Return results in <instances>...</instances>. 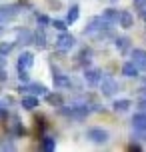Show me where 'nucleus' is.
<instances>
[{
    "instance_id": "28",
    "label": "nucleus",
    "mask_w": 146,
    "mask_h": 152,
    "mask_svg": "<svg viewBox=\"0 0 146 152\" xmlns=\"http://www.w3.org/2000/svg\"><path fill=\"white\" fill-rule=\"evenodd\" d=\"M144 2H146V0H134V4H136V6H144Z\"/></svg>"
},
{
    "instance_id": "2",
    "label": "nucleus",
    "mask_w": 146,
    "mask_h": 152,
    "mask_svg": "<svg viewBox=\"0 0 146 152\" xmlns=\"http://www.w3.org/2000/svg\"><path fill=\"white\" fill-rule=\"evenodd\" d=\"M74 44H76L74 36H72V34H66V32H62L60 36H58V40H56V48H58L60 52H68V50H72Z\"/></svg>"
},
{
    "instance_id": "9",
    "label": "nucleus",
    "mask_w": 146,
    "mask_h": 152,
    "mask_svg": "<svg viewBox=\"0 0 146 152\" xmlns=\"http://www.w3.org/2000/svg\"><path fill=\"white\" fill-rule=\"evenodd\" d=\"M20 90H22V92H32L34 96H36V94H46V92H48V90H46V86H44V84H38V82L28 84V86H22Z\"/></svg>"
},
{
    "instance_id": "12",
    "label": "nucleus",
    "mask_w": 146,
    "mask_h": 152,
    "mask_svg": "<svg viewBox=\"0 0 146 152\" xmlns=\"http://www.w3.org/2000/svg\"><path fill=\"white\" fill-rule=\"evenodd\" d=\"M118 22H120V26H122V28H130L132 22H134V18H132L130 12H126V10H124V12H120V14H118Z\"/></svg>"
},
{
    "instance_id": "27",
    "label": "nucleus",
    "mask_w": 146,
    "mask_h": 152,
    "mask_svg": "<svg viewBox=\"0 0 146 152\" xmlns=\"http://www.w3.org/2000/svg\"><path fill=\"white\" fill-rule=\"evenodd\" d=\"M36 18H38V22H40V24H48V22H50V20H48V18H46L44 14H38Z\"/></svg>"
},
{
    "instance_id": "14",
    "label": "nucleus",
    "mask_w": 146,
    "mask_h": 152,
    "mask_svg": "<svg viewBox=\"0 0 146 152\" xmlns=\"http://www.w3.org/2000/svg\"><path fill=\"white\" fill-rule=\"evenodd\" d=\"M118 10H112V8H108V10H104V14H102V18L106 20V22H110V24H114V22H118Z\"/></svg>"
},
{
    "instance_id": "17",
    "label": "nucleus",
    "mask_w": 146,
    "mask_h": 152,
    "mask_svg": "<svg viewBox=\"0 0 146 152\" xmlns=\"http://www.w3.org/2000/svg\"><path fill=\"white\" fill-rule=\"evenodd\" d=\"M16 36H18V42H22V44H30L32 42V34L28 30H18Z\"/></svg>"
},
{
    "instance_id": "4",
    "label": "nucleus",
    "mask_w": 146,
    "mask_h": 152,
    "mask_svg": "<svg viewBox=\"0 0 146 152\" xmlns=\"http://www.w3.org/2000/svg\"><path fill=\"white\" fill-rule=\"evenodd\" d=\"M32 64H34V54L32 52H22L18 56V62H16V68L18 70H24V72H28L32 68Z\"/></svg>"
},
{
    "instance_id": "21",
    "label": "nucleus",
    "mask_w": 146,
    "mask_h": 152,
    "mask_svg": "<svg viewBox=\"0 0 146 152\" xmlns=\"http://www.w3.org/2000/svg\"><path fill=\"white\" fill-rule=\"evenodd\" d=\"M42 150H54L56 148V142H54V138H50V136H46V138H42Z\"/></svg>"
},
{
    "instance_id": "18",
    "label": "nucleus",
    "mask_w": 146,
    "mask_h": 152,
    "mask_svg": "<svg viewBox=\"0 0 146 152\" xmlns=\"http://www.w3.org/2000/svg\"><path fill=\"white\" fill-rule=\"evenodd\" d=\"M112 108L118 110V112H124V110H128V108H130V100H114Z\"/></svg>"
},
{
    "instance_id": "29",
    "label": "nucleus",
    "mask_w": 146,
    "mask_h": 152,
    "mask_svg": "<svg viewBox=\"0 0 146 152\" xmlns=\"http://www.w3.org/2000/svg\"><path fill=\"white\" fill-rule=\"evenodd\" d=\"M0 68H4V56L0 54Z\"/></svg>"
},
{
    "instance_id": "16",
    "label": "nucleus",
    "mask_w": 146,
    "mask_h": 152,
    "mask_svg": "<svg viewBox=\"0 0 146 152\" xmlns=\"http://www.w3.org/2000/svg\"><path fill=\"white\" fill-rule=\"evenodd\" d=\"M78 12H80V8L74 4V6H70L68 10V16H66V24H74L78 20Z\"/></svg>"
},
{
    "instance_id": "5",
    "label": "nucleus",
    "mask_w": 146,
    "mask_h": 152,
    "mask_svg": "<svg viewBox=\"0 0 146 152\" xmlns=\"http://www.w3.org/2000/svg\"><path fill=\"white\" fill-rule=\"evenodd\" d=\"M132 62L136 64L138 70H144L146 72V50H142V48L132 50Z\"/></svg>"
},
{
    "instance_id": "1",
    "label": "nucleus",
    "mask_w": 146,
    "mask_h": 152,
    "mask_svg": "<svg viewBox=\"0 0 146 152\" xmlns=\"http://www.w3.org/2000/svg\"><path fill=\"white\" fill-rule=\"evenodd\" d=\"M60 112L64 114V116H70V118H86L88 116V112H90V108L86 106H60Z\"/></svg>"
},
{
    "instance_id": "7",
    "label": "nucleus",
    "mask_w": 146,
    "mask_h": 152,
    "mask_svg": "<svg viewBox=\"0 0 146 152\" xmlns=\"http://www.w3.org/2000/svg\"><path fill=\"white\" fill-rule=\"evenodd\" d=\"M132 126L136 132H146V112H138L132 116Z\"/></svg>"
},
{
    "instance_id": "31",
    "label": "nucleus",
    "mask_w": 146,
    "mask_h": 152,
    "mask_svg": "<svg viewBox=\"0 0 146 152\" xmlns=\"http://www.w3.org/2000/svg\"><path fill=\"white\" fill-rule=\"evenodd\" d=\"M142 18H144V20H146V8H144V12H142Z\"/></svg>"
},
{
    "instance_id": "8",
    "label": "nucleus",
    "mask_w": 146,
    "mask_h": 152,
    "mask_svg": "<svg viewBox=\"0 0 146 152\" xmlns=\"http://www.w3.org/2000/svg\"><path fill=\"white\" fill-rule=\"evenodd\" d=\"M100 78H102V72H100L98 68H88L84 72V80L90 84V86H96V84L100 82Z\"/></svg>"
},
{
    "instance_id": "13",
    "label": "nucleus",
    "mask_w": 146,
    "mask_h": 152,
    "mask_svg": "<svg viewBox=\"0 0 146 152\" xmlns=\"http://www.w3.org/2000/svg\"><path fill=\"white\" fill-rule=\"evenodd\" d=\"M54 84H56L58 88H68L70 86V78L64 76V74H60V72H54Z\"/></svg>"
},
{
    "instance_id": "19",
    "label": "nucleus",
    "mask_w": 146,
    "mask_h": 152,
    "mask_svg": "<svg viewBox=\"0 0 146 152\" xmlns=\"http://www.w3.org/2000/svg\"><path fill=\"white\" fill-rule=\"evenodd\" d=\"M46 102L50 104V106H58V108H60L62 106V96H60V94H48Z\"/></svg>"
},
{
    "instance_id": "25",
    "label": "nucleus",
    "mask_w": 146,
    "mask_h": 152,
    "mask_svg": "<svg viewBox=\"0 0 146 152\" xmlns=\"http://www.w3.org/2000/svg\"><path fill=\"white\" fill-rule=\"evenodd\" d=\"M18 78L22 80V82H28L30 78H28V72H24V70H18Z\"/></svg>"
},
{
    "instance_id": "24",
    "label": "nucleus",
    "mask_w": 146,
    "mask_h": 152,
    "mask_svg": "<svg viewBox=\"0 0 146 152\" xmlns=\"http://www.w3.org/2000/svg\"><path fill=\"white\" fill-rule=\"evenodd\" d=\"M52 26L56 28V30H60V32L66 30V22H62V20H52Z\"/></svg>"
},
{
    "instance_id": "20",
    "label": "nucleus",
    "mask_w": 146,
    "mask_h": 152,
    "mask_svg": "<svg viewBox=\"0 0 146 152\" xmlns=\"http://www.w3.org/2000/svg\"><path fill=\"white\" fill-rule=\"evenodd\" d=\"M128 44H130V40H128V38L126 36H122V38H116V48H118V50H120V52H126V50H128Z\"/></svg>"
},
{
    "instance_id": "23",
    "label": "nucleus",
    "mask_w": 146,
    "mask_h": 152,
    "mask_svg": "<svg viewBox=\"0 0 146 152\" xmlns=\"http://www.w3.org/2000/svg\"><path fill=\"white\" fill-rule=\"evenodd\" d=\"M12 48H14L12 42H0V54H2V56L10 54V52H12Z\"/></svg>"
},
{
    "instance_id": "11",
    "label": "nucleus",
    "mask_w": 146,
    "mask_h": 152,
    "mask_svg": "<svg viewBox=\"0 0 146 152\" xmlns=\"http://www.w3.org/2000/svg\"><path fill=\"white\" fill-rule=\"evenodd\" d=\"M32 42L38 46V48H44V46H46V34H44L42 28H38V30L32 34Z\"/></svg>"
},
{
    "instance_id": "30",
    "label": "nucleus",
    "mask_w": 146,
    "mask_h": 152,
    "mask_svg": "<svg viewBox=\"0 0 146 152\" xmlns=\"http://www.w3.org/2000/svg\"><path fill=\"white\" fill-rule=\"evenodd\" d=\"M140 106H142V108H146V94H144V100L140 102Z\"/></svg>"
},
{
    "instance_id": "10",
    "label": "nucleus",
    "mask_w": 146,
    "mask_h": 152,
    "mask_svg": "<svg viewBox=\"0 0 146 152\" xmlns=\"http://www.w3.org/2000/svg\"><path fill=\"white\" fill-rule=\"evenodd\" d=\"M122 74L128 76V78H136V76H138L136 64H134V62H124V64H122Z\"/></svg>"
},
{
    "instance_id": "3",
    "label": "nucleus",
    "mask_w": 146,
    "mask_h": 152,
    "mask_svg": "<svg viewBox=\"0 0 146 152\" xmlns=\"http://www.w3.org/2000/svg\"><path fill=\"white\" fill-rule=\"evenodd\" d=\"M86 136H88V140L94 142V144H104L108 140V132L104 128H90Z\"/></svg>"
},
{
    "instance_id": "15",
    "label": "nucleus",
    "mask_w": 146,
    "mask_h": 152,
    "mask_svg": "<svg viewBox=\"0 0 146 152\" xmlns=\"http://www.w3.org/2000/svg\"><path fill=\"white\" fill-rule=\"evenodd\" d=\"M22 106L26 108V110H34V108L38 106V98H36V96H24Z\"/></svg>"
},
{
    "instance_id": "6",
    "label": "nucleus",
    "mask_w": 146,
    "mask_h": 152,
    "mask_svg": "<svg viewBox=\"0 0 146 152\" xmlns=\"http://www.w3.org/2000/svg\"><path fill=\"white\" fill-rule=\"evenodd\" d=\"M100 82H102V92L106 94V96H112L116 90H118V84L114 82V78H110V76H104V78H100Z\"/></svg>"
},
{
    "instance_id": "32",
    "label": "nucleus",
    "mask_w": 146,
    "mask_h": 152,
    "mask_svg": "<svg viewBox=\"0 0 146 152\" xmlns=\"http://www.w3.org/2000/svg\"><path fill=\"white\" fill-rule=\"evenodd\" d=\"M144 92H146V80H144Z\"/></svg>"
},
{
    "instance_id": "26",
    "label": "nucleus",
    "mask_w": 146,
    "mask_h": 152,
    "mask_svg": "<svg viewBox=\"0 0 146 152\" xmlns=\"http://www.w3.org/2000/svg\"><path fill=\"white\" fill-rule=\"evenodd\" d=\"M0 148L2 150H14V144L12 142H0Z\"/></svg>"
},
{
    "instance_id": "22",
    "label": "nucleus",
    "mask_w": 146,
    "mask_h": 152,
    "mask_svg": "<svg viewBox=\"0 0 146 152\" xmlns=\"http://www.w3.org/2000/svg\"><path fill=\"white\" fill-rule=\"evenodd\" d=\"M10 130H12L14 134H24V126L20 124V120H18V118H14V120H12V126H10Z\"/></svg>"
}]
</instances>
